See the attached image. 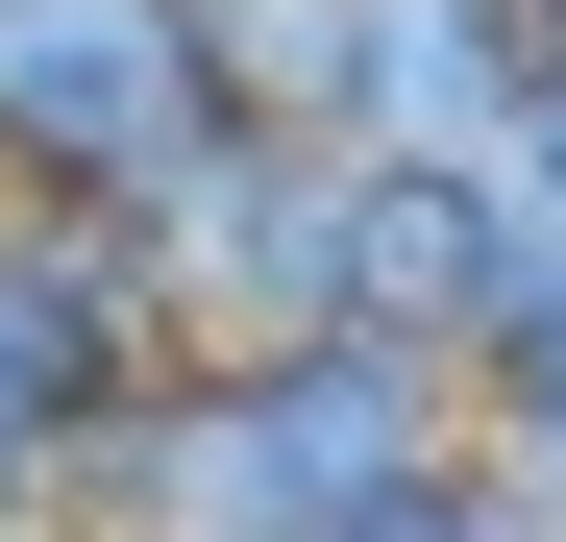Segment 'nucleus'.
I'll return each instance as SVG.
<instances>
[{
  "instance_id": "1",
  "label": "nucleus",
  "mask_w": 566,
  "mask_h": 542,
  "mask_svg": "<svg viewBox=\"0 0 566 542\" xmlns=\"http://www.w3.org/2000/svg\"><path fill=\"white\" fill-rule=\"evenodd\" d=\"M468 444V371L419 345H271V371H172L50 469V542H369V493H419Z\"/></svg>"
},
{
  "instance_id": "2",
  "label": "nucleus",
  "mask_w": 566,
  "mask_h": 542,
  "mask_svg": "<svg viewBox=\"0 0 566 542\" xmlns=\"http://www.w3.org/2000/svg\"><path fill=\"white\" fill-rule=\"evenodd\" d=\"M247 148L198 0H0V222H172Z\"/></svg>"
},
{
  "instance_id": "3",
  "label": "nucleus",
  "mask_w": 566,
  "mask_h": 542,
  "mask_svg": "<svg viewBox=\"0 0 566 542\" xmlns=\"http://www.w3.org/2000/svg\"><path fill=\"white\" fill-rule=\"evenodd\" d=\"M345 271H369V173L345 148H222L198 198L148 222V296H172V371H271V345H369L345 321Z\"/></svg>"
},
{
  "instance_id": "4",
  "label": "nucleus",
  "mask_w": 566,
  "mask_h": 542,
  "mask_svg": "<svg viewBox=\"0 0 566 542\" xmlns=\"http://www.w3.org/2000/svg\"><path fill=\"white\" fill-rule=\"evenodd\" d=\"M124 395H172L148 222H0V518H25V542H50V469H74Z\"/></svg>"
},
{
  "instance_id": "5",
  "label": "nucleus",
  "mask_w": 566,
  "mask_h": 542,
  "mask_svg": "<svg viewBox=\"0 0 566 542\" xmlns=\"http://www.w3.org/2000/svg\"><path fill=\"white\" fill-rule=\"evenodd\" d=\"M542 74H566V0H369L345 148H369V173H517Z\"/></svg>"
},
{
  "instance_id": "6",
  "label": "nucleus",
  "mask_w": 566,
  "mask_h": 542,
  "mask_svg": "<svg viewBox=\"0 0 566 542\" xmlns=\"http://www.w3.org/2000/svg\"><path fill=\"white\" fill-rule=\"evenodd\" d=\"M198 50H222V100L271 148H345V74H369V0H198Z\"/></svg>"
},
{
  "instance_id": "7",
  "label": "nucleus",
  "mask_w": 566,
  "mask_h": 542,
  "mask_svg": "<svg viewBox=\"0 0 566 542\" xmlns=\"http://www.w3.org/2000/svg\"><path fill=\"white\" fill-rule=\"evenodd\" d=\"M468 444H493V469H517V493H566V247L517 271V321H493V345H468Z\"/></svg>"
},
{
  "instance_id": "8",
  "label": "nucleus",
  "mask_w": 566,
  "mask_h": 542,
  "mask_svg": "<svg viewBox=\"0 0 566 542\" xmlns=\"http://www.w3.org/2000/svg\"><path fill=\"white\" fill-rule=\"evenodd\" d=\"M369 542H566V493H517L493 444H443L419 493H369Z\"/></svg>"
},
{
  "instance_id": "9",
  "label": "nucleus",
  "mask_w": 566,
  "mask_h": 542,
  "mask_svg": "<svg viewBox=\"0 0 566 542\" xmlns=\"http://www.w3.org/2000/svg\"><path fill=\"white\" fill-rule=\"evenodd\" d=\"M517 198H542V222H566V74H542V124H517Z\"/></svg>"
}]
</instances>
